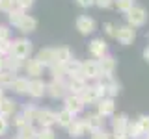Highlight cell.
Masks as SVG:
<instances>
[{
  "label": "cell",
  "mask_w": 149,
  "mask_h": 139,
  "mask_svg": "<svg viewBox=\"0 0 149 139\" xmlns=\"http://www.w3.org/2000/svg\"><path fill=\"white\" fill-rule=\"evenodd\" d=\"M49 69H50V74H52V80H65V78H67L63 65L52 63V65H49Z\"/></svg>",
  "instance_id": "32"
},
{
  "label": "cell",
  "mask_w": 149,
  "mask_h": 139,
  "mask_svg": "<svg viewBox=\"0 0 149 139\" xmlns=\"http://www.w3.org/2000/svg\"><path fill=\"white\" fill-rule=\"evenodd\" d=\"M13 80H15V72L8 71V69H2V71H0V87H2V89L11 87Z\"/></svg>",
  "instance_id": "30"
},
{
  "label": "cell",
  "mask_w": 149,
  "mask_h": 139,
  "mask_svg": "<svg viewBox=\"0 0 149 139\" xmlns=\"http://www.w3.org/2000/svg\"><path fill=\"white\" fill-rule=\"evenodd\" d=\"M65 85H67V93H71V95H80V93L86 89L88 80L84 78V74L69 76V78H65Z\"/></svg>",
  "instance_id": "5"
},
{
  "label": "cell",
  "mask_w": 149,
  "mask_h": 139,
  "mask_svg": "<svg viewBox=\"0 0 149 139\" xmlns=\"http://www.w3.org/2000/svg\"><path fill=\"white\" fill-rule=\"evenodd\" d=\"M47 95L50 98H65L67 95V85H65V80H52L50 83H47Z\"/></svg>",
  "instance_id": "9"
},
{
  "label": "cell",
  "mask_w": 149,
  "mask_h": 139,
  "mask_svg": "<svg viewBox=\"0 0 149 139\" xmlns=\"http://www.w3.org/2000/svg\"><path fill=\"white\" fill-rule=\"evenodd\" d=\"M37 106H34V104H28V106H24V109H22V117L26 119V122L28 124H34L36 122V117H37Z\"/></svg>",
  "instance_id": "31"
},
{
  "label": "cell",
  "mask_w": 149,
  "mask_h": 139,
  "mask_svg": "<svg viewBox=\"0 0 149 139\" xmlns=\"http://www.w3.org/2000/svg\"><path fill=\"white\" fill-rule=\"evenodd\" d=\"M74 26H77V30L80 32L82 35H90V34H93V32L97 30L95 19L90 17V15H80V17H77V21H74Z\"/></svg>",
  "instance_id": "3"
},
{
  "label": "cell",
  "mask_w": 149,
  "mask_h": 139,
  "mask_svg": "<svg viewBox=\"0 0 149 139\" xmlns=\"http://www.w3.org/2000/svg\"><path fill=\"white\" fill-rule=\"evenodd\" d=\"M15 111H17V102L13 98H6L4 96L0 100V115L2 117H11V115H15Z\"/></svg>",
  "instance_id": "20"
},
{
  "label": "cell",
  "mask_w": 149,
  "mask_h": 139,
  "mask_svg": "<svg viewBox=\"0 0 149 139\" xmlns=\"http://www.w3.org/2000/svg\"><path fill=\"white\" fill-rule=\"evenodd\" d=\"M63 69H65V74L69 76H78V74H82V61H78V59H69L67 63H63Z\"/></svg>",
  "instance_id": "25"
},
{
  "label": "cell",
  "mask_w": 149,
  "mask_h": 139,
  "mask_svg": "<svg viewBox=\"0 0 149 139\" xmlns=\"http://www.w3.org/2000/svg\"><path fill=\"white\" fill-rule=\"evenodd\" d=\"M17 4H19V9H22V11H26L28 8L34 4V0H17Z\"/></svg>",
  "instance_id": "43"
},
{
  "label": "cell",
  "mask_w": 149,
  "mask_h": 139,
  "mask_svg": "<svg viewBox=\"0 0 149 139\" xmlns=\"http://www.w3.org/2000/svg\"><path fill=\"white\" fill-rule=\"evenodd\" d=\"M28 85H30V78L28 76H15V80L11 82V89L17 95H28Z\"/></svg>",
  "instance_id": "19"
},
{
  "label": "cell",
  "mask_w": 149,
  "mask_h": 139,
  "mask_svg": "<svg viewBox=\"0 0 149 139\" xmlns=\"http://www.w3.org/2000/svg\"><path fill=\"white\" fill-rule=\"evenodd\" d=\"M97 113H99L102 119H110L112 115H116L114 98H110V96H102L101 100H97Z\"/></svg>",
  "instance_id": "10"
},
{
  "label": "cell",
  "mask_w": 149,
  "mask_h": 139,
  "mask_svg": "<svg viewBox=\"0 0 149 139\" xmlns=\"http://www.w3.org/2000/svg\"><path fill=\"white\" fill-rule=\"evenodd\" d=\"M82 122H84V126H86L88 133L95 132V130H99V128H104V119H102L101 115L97 113V111H95V113H88V115H84Z\"/></svg>",
  "instance_id": "12"
},
{
  "label": "cell",
  "mask_w": 149,
  "mask_h": 139,
  "mask_svg": "<svg viewBox=\"0 0 149 139\" xmlns=\"http://www.w3.org/2000/svg\"><path fill=\"white\" fill-rule=\"evenodd\" d=\"M36 136H37V130L34 124H24L22 128H19V133H17L19 139H36Z\"/></svg>",
  "instance_id": "29"
},
{
  "label": "cell",
  "mask_w": 149,
  "mask_h": 139,
  "mask_svg": "<svg viewBox=\"0 0 149 139\" xmlns=\"http://www.w3.org/2000/svg\"><path fill=\"white\" fill-rule=\"evenodd\" d=\"M15 139H19V137H15Z\"/></svg>",
  "instance_id": "52"
},
{
  "label": "cell",
  "mask_w": 149,
  "mask_h": 139,
  "mask_svg": "<svg viewBox=\"0 0 149 139\" xmlns=\"http://www.w3.org/2000/svg\"><path fill=\"white\" fill-rule=\"evenodd\" d=\"M22 69H24V72L28 74V78H41V74H43V65L37 61L36 58H28L24 59V65H22Z\"/></svg>",
  "instance_id": "14"
},
{
  "label": "cell",
  "mask_w": 149,
  "mask_h": 139,
  "mask_svg": "<svg viewBox=\"0 0 149 139\" xmlns=\"http://www.w3.org/2000/svg\"><path fill=\"white\" fill-rule=\"evenodd\" d=\"M8 128H9L8 117H2V115H0V136H6V133H8Z\"/></svg>",
  "instance_id": "42"
},
{
  "label": "cell",
  "mask_w": 149,
  "mask_h": 139,
  "mask_svg": "<svg viewBox=\"0 0 149 139\" xmlns=\"http://www.w3.org/2000/svg\"><path fill=\"white\" fill-rule=\"evenodd\" d=\"M143 59L149 63V46H146V48H143Z\"/></svg>",
  "instance_id": "48"
},
{
  "label": "cell",
  "mask_w": 149,
  "mask_h": 139,
  "mask_svg": "<svg viewBox=\"0 0 149 139\" xmlns=\"http://www.w3.org/2000/svg\"><path fill=\"white\" fill-rule=\"evenodd\" d=\"M125 19H127V24L132 26V28H140L147 22V9L142 8V6H132L125 13Z\"/></svg>",
  "instance_id": "2"
},
{
  "label": "cell",
  "mask_w": 149,
  "mask_h": 139,
  "mask_svg": "<svg viewBox=\"0 0 149 139\" xmlns=\"http://www.w3.org/2000/svg\"><path fill=\"white\" fill-rule=\"evenodd\" d=\"M102 83H104L106 87V96H110V98H114V96H118L121 93V83L116 80L114 76H106V78H101Z\"/></svg>",
  "instance_id": "18"
},
{
  "label": "cell",
  "mask_w": 149,
  "mask_h": 139,
  "mask_svg": "<svg viewBox=\"0 0 149 139\" xmlns=\"http://www.w3.org/2000/svg\"><path fill=\"white\" fill-rule=\"evenodd\" d=\"M11 117H13V124H15L17 128H22L24 124H28V122H26V119L22 117V113H19V115H11Z\"/></svg>",
  "instance_id": "40"
},
{
  "label": "cell",
  "mask_w": 149,
  "mask_h": 139,
  "mask_svg": "<svg viewBox=\"0 0 149 139\" xmlns=\"http://www.w3.org/2000/svg\"><path fill=\"white\" fill-rule=\"evenodd\" d=\"M22 65H24V59L13 58V56H6V67H4V69H8V71H11V72L17 74L22 69Z\"/></svg>",
  "instance_id": "28"
},
{
  "label": "cell",
  "mask_w": 149,
  "mask_h": 139,
  "mask_svg": "<svg viewBox=\"0 0 149 139\" xmlns=\"http://www.w3.org/2000/svg\"><path fill=\"white\" fill-rule=\"evenodd\" d=\"M114 6L118 8V11L127 13L132 6H136V0H114Z\"/></svg>",
  "instance_id": "33"
},
{
  "label": "cell",
  "mask_w": 149,
  "mask_h": 139,
  "mask_svg": "<svg viewBox=\"0 0 149 139\" xmlns=\"http://www.w3.org/2000/svg\"><path fill=\"white\" fill-rule=\"evenodd\" d=\"M93 2H95V0H77V4L80 8H90V6H93Z\"/></svg>",
  "instance_id": "46"
},
{
  "label": "cell",
  "mask_w": 149,
  "mask_h": 139,
  "mask_svg": "<svg viewBox=\"0 0 149 139\" xmlns=\"http://www.w3.org/2000/svg\"><path fill=\"white\" fill-rule=\"evenodd\" d=\"M54 50V63H60V65H63V63H67L69 59L73 58V52L67 48V46H56Z\"/></svg>",
  "instance_id": "22"
},
{
  "label": "cell",
  "mask_w": 149,
  "mask_h": 139,
  "mask_svg": "<svg viewBox=\"0 0 149 139\" xmlns=\"http://www.w3.org/2000/svg\"><path fill=\"white\" fill-rule=\"evenodd\" d=\"M116 39H118L121 45H132L134 39H136V28H132L129 24L118 26V30H116Z\"/></svg>",
  "instance_id": "7"
},
{
  "label": "cell",
  "mask_w": 149,
  "mask_h": 139,
  "mask_svg": "<svg viewBox=\"0 0 149 139\" xmlns=\"http://www.w3.org/2000/svg\"><path fill=\"white\" fill-rule=\"evenodd\" d=\"M26 11H22V9H13V11H9L8 13V19H9V24H13V26H17V22L21 21V17L24 15Z\"/></svg>",
  "instance_id": "36"
},
{
  "label": "cell",
  "mask_w": 149,
  "mask_h": 139,
  "mask_svg": "<svg viewBox=\"0 0 149 139\" xmlns=\"http://www.w3.org/2000/svg\"><path fill=\"white\" fill-rule=\"evenodd\" d=\"M4 67H6V56H2V54H0V71H2Z\"/></svg>",
  "instance_id": "47"
},
{
  "label": "cell",
  "mask_w": 149,
  "mask_h": 139,
  "mask_svg": "<svg viewBox=\"0 0 149 139\" xmlns=\"http://www.w3.org/2000/svg\"><path fill=\"white\" fill-rule=\"evenodd\" d=\"M2 98H4V89L0 87V100H2Z\"/></svg>",
  "instance_id": "49"
},
{
  "label": "cell",
  "mask_w": 149,
  "mask_h": 139,
  "mask_svg": "<svg viewBox=\"0 0 149 139\" xmlns=\"http://www.w3.org/2000/svg\"><path fill=\"white\" fill-rule=\"evenodd\" d=\"M36 139H56V133L52 128H39Z\"/></svg>",
  "instance_id": "35"
},
{
  "label": "cell",
  "mask_w": 149,
  "mask_h": 139,
  "mask_svg": "<svg viewBox=\"0 0 149 139\" xmlns=\"http://www.w3.org/2000/svg\"><path fill=\"white\" fill-rule=\"evenodd\" d=\"M127 137L129 139H142V137H146V132H143V128L140 126L136 120H129V124H127Z\"/></svg>",
  "instance_id": "23"
},
{
  "label": "cell",
  "mask_w": 149,
  "mask_h": 139,
  "mask_svg": "<svg viewBox=\"0 0 149 139\" xmlns=\"http://www.w3.org/2000/svg\"><path fill=\"white\" fill-rule=\"evenodd\" d=\"M142 139H146V137H142Z\"/></svg>",
  "instance_id": "51"
},
{
  "label": "cell",
  "mask_w": 149,
  "mask_h": 139,
  "mask_svg": "<svg viewBox=\"0 0 149 139\" xmlns=\"http://www.w3.org/2000/svg\"><path fill=\"white\" fill-rule=\"evenodd\" d=\"M63 108L67 109V111H71L73 115H78V113H82L84 111V102L80 100V96L78 95H65V98H63Z\"/></svg>",
  "instance_id": "13"
},
{
  "label": "cell",
  "mask_w": 149,
  "mask_h": 139,
  "mask_svg": "<svg viewBox=\"0 0 149 139\" xmlns=\"http://www.w3.org/2000/svg\"><path fill=\"white\" fill-rule=\"evenodd\" d=\"M34 50L32 46V41L24 39V37H19V39H13L11 41V46H9V54L8 56H13V58H19V59H28Z\"/></svg>",
  "instance_id": "1"
},
{
  "label": "cell",
  "mask_w": 149,
  "mask_h": 139,
  "mask_svg": "<svg viewBox=\"0 0 149 139\" xmlns=\"http://www.w3.org/2000/svg\"><path fill=\"white\" fill-rule=\"evenodd\" d=\"M77 117V115H73L71 111H67V109H60L58 113H56V124H58V126H62V128H67L69 124L73 122V119Z\"/></svg>",
  "instance_id": "26"
},
{
  "label": "cell",
  "mask_w": 149,
  "mask_h": 139,
  "mask_svg": "<svg viewBox=\"0 0 149 139\" xmlns=\"http://www.w3.org/2000/svg\"><path fill=\"white\" fill-rule=\"evenodd\" d=\"M99 61V69H101V78H106V76H114L116 69H118V61H116L114 56H102Z\"/></svg>",
  "instance_id": "8"
},
{
  "label": "cell",
  "mask_w": 149,
  "mask_h": 139,
  "mask_svg": "<svg viewBox=\"0 0 149 139\" xmlns=\"http://www.w3.org/2000/svg\"><path fill=\"white\" fill-rule=\"evenodd\" d=\"M110 133H112V139H129L127 132H110Z\"/></svg>",
  "instance_id": "45"
},
{
  "label": "cell",
  "mask_w": 149,
  "mask_h": 139,
  "mask_svg": "<svg viewBox=\"0 0 149 139\" xmlns=\"http://www.w3.org/2000/svg\"><path fill=\"white\" fill-rule=\"evenodd\" d=\"M28 95L32 98H41L47 95V83L41 78H30V85H28Z\"/></svg>",
  "instance_id": "15"
},
{
  "label": "cell",
  "mask_w": 149,
  "mask_h": 139,
  "mask_svg": "<svg viewBox=\"0 0 149 139\" xmlns=\"http://www.w3.org/2000/svg\"><path fill=\"white\" fill-rule=\"evenodd\" d=\"M93 6H97V8H101V9H106V8L114 6V0H95Z\"/></svg>",
  "instance_id": "41"
},
{
  "label": "cell",
  "mask_w": 149,
  "mask_h": 139,
  "mask_svg": "<svg viewBox=\"0 0 149 139\" xmlns=\"http://www.w3.org/2000/svg\"><path fill=\"white\" fill-rule=\"evenodd\" d=\"M15 28H17L19 32H22V34H30V32H34L36 28H37V21L32 15H26V13H24V15L21 17V21L17 22Z\"/></svg>",
  "instance_id": "17"
},
{
  "label": "cell",
  "mask_w": 149,
  "mask_h": 139,
  "mask_svg": "<svg viewBox=\"0 0 149 139\" xmlns=\"http://www.w3.org/2000/svg\"><path fill=\"white\" fill-rule=\"evenodd\" d=\"M90 139H112V133L104 128H99V130H95V132H91Z\"/></svg>",
  "instance_id": "37"
},
{
  "label": "cell",
  "mask_w": 149,
  "mask_h": 139,
  "mask_svg": "<svg viewBox=\"0 0 149 139\" xmlns=\"http://www.w3.org/2000/svg\"><path fill=\"white\" fill-rule=\"evenodd\" d=\"M36 59L43 65V67H49V65L54 63V50L52 48H41L36 56Z\"/></svg>",
  "instance_id": "24"
},
{
  "label": "cell",
  "mask_w": 149,
  "mask_h": 139,
  "mask_svg": "<svg viewBox=\"0 0 149 139\" xmlns=\"http://www.w3.org/2000/svg\"><path fill=\"white\" fill-rule=\"evenodd\" d=\"M8 39H9V28L0 26V41H8Z\"/></svg>",
  "instance_id": "44"
},
{
  "label": "cell",
  "mask_w": 149,
  "mask_h": 139,
  "mask_svg": "<svg viewBox=\"0 0 149 139\" xmlns=\"http://www.w3.org/2000/svg\"><path fill=\"white\" fill-rule=\"evenodd\" d=\"M13 9H19L17 0H0V11L9 13V11H13Z\"/></svg>",
  "instance_id": "34"
},
{
  "label": "cell",
  "mask_w": 149,
  "mask_h": 139,
  "mask_svg": "<svg viewBox=\"0 0 149 139\" xmlns=\"http://www.w3.org/2000/svg\"><path fill=\"white\" fill-rule=\"evenodd\" d=\"M82 74L88 82H95L101 78V69H99V61L97 59H88L82 61Z\"/></svg>",
  "instance_id": "4"
},
{
  "label": "cell",
  "mask_w": 149,
  "mask_h": 139,
  "mask_svg": "<svg viewBox=\"0 0 149 139\" xmlns=\"http://www.w3.org/2000/svg\"><path fill=\"white\" fill-rule=\"evenodd\" d=\"M36 122L39 124L41 128H52L56 124V111L49 109V108H39L37 109Z\"/></svg>",
  "instance_id": "6"
},
{
  "label": "cell",
  "mask_w": 149,
  "mask_h": 139,
  "mask_svg": "<svg viewBox=\"0 0 149 139\" xmlns=\"http://www.w3.org/2000/svg\"><path fill=\"white\" fill-rule=\"evenodd\" d=\"M127 124H129V117L125 113L112 115V132H127Z\"/></svg>",
  "instance_id": "21"
},
{
  "label": "cell",
  "mask_w": 149,
  "mask_h": 139,
  "mask_svg": "<svg viewBox=\"0 0 149 139\" xmlns=\"http://www.w3.org/2000/svg\"><path fill=\"white\" fill-rule=\"evenodd\" d=\"M88 50L95 59H101L102 56L108 54V43H106L102 37H97V39H91L90 45H88Z\"/></svg>",
  "instance_id": "11"
},
{
  "label": "cell",
  "mask_w": 149,
  "mask_h": 139,
  "mask_svg": "<svg viewBox=\"0 0 149 139\" xmlns=\"http://www.w3.org/2000/svg\"><path fill=\"white\" fill-rule=\"evenodd\" d=\"M80 100L84 102V106H90V104H97V100H99V96H97V93H95V89H93V85H86V89H84L80 95Z\"/></svg>",
  "instance_id": "27"
},
{
  "label": "cell",
  "mask_w": 149,
  "mask_h": 139,
  "mask_svg": "<svg viewBox=\"0 0 149 139\" xmlns=\"http://www.w3.org/2000/svg\"><path fill=\"white\" fill-rule=\"evenodd\" d=\"M67 133H69L71 139H80L82 136H86L88 130H86V126H84L82 119H73V122L67 126Z\"/></svg>",
  "instance_id": "16"
},
{
  "label": "cell",
  "mask_w": 149,
  "mask_h": 139,
  "mask_svg": "<svg viewBox=\"0 0 149 139\" xmlns=\"http://www.w3.org/2000/svg\"><path fill=\"white\" fill-rule=\"evenodd\" d=\"M146 139H149V132H147V133H146Z\"/></svg>",
  "instance_id": "50"
},
{
  "label": "cell",
  "mask_w": 149,
  "mask_h": 139,
  "mask_svg": "<svg viewBox=\"0 0 149 139\" xmlns=\"http://www.w3.org/2000/svg\"><path fill=\"white\" fill-rule=\"evenodd\" d=\"M136 122L143 128V132H146V133L149 132V115H140V117L136 119Z\"/></svg>",
  "instance_id": "38"
},
{
  "label": "cell",
  "mask_w": 149,
  "mask_h": 139,
  "mask_svg": "<svg viewBox=\"0 0 149 139\" xmlns=\"http://www.w3.org/2000/svg\"><path fill=\"white\" fill-rule=\"evenodd\" d=\"M116 30H118V26H116L114 22H106L104 24V34L108 37H116Z\"/></svg>",
  "instance_id": "39"
}]
</instances>
